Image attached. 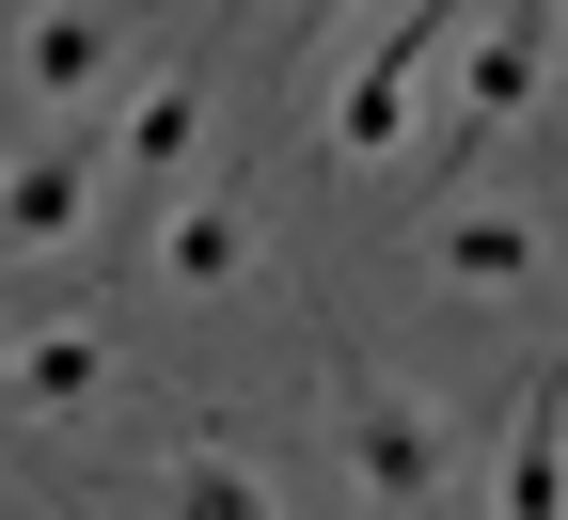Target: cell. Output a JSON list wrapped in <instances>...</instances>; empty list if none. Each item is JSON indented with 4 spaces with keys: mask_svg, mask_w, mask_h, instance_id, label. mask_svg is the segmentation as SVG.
Wrapping results in <instances>:
<instances>
[{
    "mask_svg": "<svg viewBox=\"0 0 568 520\" xmlns=\"http://www.w3.org/2000/svg\"><path fill=\"white\" fill-rule=\"evenodd\" d=\"M489 17V0H395V17L364 32V63L332 80V174H379L395 142L426 126V80L458 63V32Z\"/></svg>",
    "mask_w": 568,
    "mask_h": 520,
    "instance_id": "7a4b0ae2",
    "label": "cell"
},
{
    "mask_svg": "<svg viewBox=\"0 0 568 520\" xmlns=\"http://www.w3.org/2000/svg\"><path fill=\"white\" fill-rule=\"evenodd\" d=\"M126 80V0H17L0 32V111H95Z\"/></svg>",
    "mask_w": 568,
    "mask_h": 520,
    "instance_id": "277c9868",
    "label": "cell"
},
{
    "mask_svg": "<svg viewBox=\"0 0 568 520\" xmlns=\"http://www.w3.org/2000/svg\"><path fill=\"white\" fill-rule=\"evenodd\" d=\"M190 142H205V63L174 48L159 80H126V126H111V159H142V174H174Z\"/></svg>",
    "mask_w": 568,
    "mask_h": 520,
    "instance_id": "8fae6325",
    "label": "cell"
},
{
    "mask_svg": "<svg viewBox=\"0 0 568 520\" xmlns=\"http://www.w3.org/2000/svg\"><path fill=\"white\" fill-rule=\"evenodd\" d=\"M552 17H568V0H552Z\"/></svg>",
    "mask_w": 568,
    "mask_h": 520,
    "instance_id": "5bb4252c",
    "label": "cell"
},
{
    "mask_svg": "<svg viewBox=\"0 0 568 520\" xmlns=\"http://www.w3.org/2000/svg\"><path fill=\"white\" fill-rule=\"evenodd\" d=\"M410 268L443 284V300H521V284H537V221L521 205H443Z\"/></svg>",
    "mask_w": 568,
    "mask_h": 520,
    "instance_id": "9c48e42d",
    "label": "cell"
},
{
    "mask_svg": "<svg viewBox=\"0 0 568 520\" xmlns=\"http://www.w3.org/2000/svg\"><path fill=\"white\" fill-rule=\"evenodd\" d=\"M268 253H253V190L237 174H205L159 237H142V284H174V300H222V284H253Z\"/></svg>",
    "mask_w": 568,
    "mask_h": 520,
    "instance_id": "52a82bcc",
    "label": "cell"
},
{
    "mask_svg": "<svg viewBox=\"0 0 568 520\" xmlns=\"http://www.w3.org/2000/svg\"><path fill=\"white\" fill-rule=\"evenodd\" d=\"M111 395V332L95 316H48L17 363H0V426H48V410H95Z\"/></svg>",
    "mask_w": 568,
    "mask_h": 520,
    "instance_id": "30bf717a",
    "label": "cell"
},
{
    "mask_svg": "<svg viewBox=\"0 0 568 520\" xmlns=\"http://www.w3.org/2000/svg\"><path fill=\"white\" fill-rule=\"evenodd\" d=\"M95 190H111V142L95 126H48L32 159H0V284L48 268V253H80L95 237Z\"/></svg>",
    "mask_w": 568,
    "mask_h": 520,
    "instance_id": "5b68a950",
    "label": "cell"
},
{
    "mask_svg": "<svg viewBox=\"0 0 568 520\" xmlns=\"http://www.w3.org/2000/svg\"><path fill=\"white\" fill-rule=\"evenodd\" d=\"M332 458H347V489H364V520H426V504H443V473H458V426L332 332Z\"/></svg>",
    "mask_w": 568,
    "mask_h": 520,
    "instance_id": "6da1fadb",
    "label": "cell"
},
{
    "mask_svg": "<svg viewBox=\"0 0 568 520\" xmlns=\"http://www.w3.org/2000/svg\"><path fill=\"white\" fill-rule=\"evenodd\" d=\"M347 32V0H284V48H332Z\"/></svg>",
    "mask_w": 568,
    "mask_h": 520,
    "instance_id": "7c38bea8",
    "label": "cell"
},
{
    "mask_svg": "<svg viewBox=\"0 0 568 520\" xmlns=\"http://www.w3.org/2000/svg\"><path fill=\"white\" fill-rule=\"evenodd\" d=\"M32 347V284H0V363H17Z\"/></svg>",
    "mask_w": 568,
    "mask_h": 520,
    "instance_id": "4fadbf2b",
    "label": "cell"
},
{
    "mask_svg": "<svg viewBox=\"0 0 568 520\" xmlns=\"http://www.w3.org/2000/svg\"><path fill=\"white\" fill-rule=\"evenodd\" d=\"M489 520H568V363H537L506 410V458H489Z\"/></svg>",
    "mask_w": 568,
    "mask_h": 520,
    "instance_id": "ba28073f",
    "label": "cell"
},
{
    "mask_svg": "<svg viewBox=\"0 0 568 520\" xmlns=\"http://www.w3.org/2000/svg\"><path fill=\"white\" fill-rule=\"evenodd\" d=\"M552 0H489V17L458 32V63H443V126H426V174H474L506 126H537V95H552Z\"/></svg>",
    "mask_w": 568,
    "mask_h": 520,
    "instance_id": "3957f363",
    "label": "cell"
},
{
    "mask_svg": "<svg viewBox=\"0 0 568 520\" xmlns=\"http://www.w3.org/2000/svg\"><path fill=\"white\" fill-rule=\"evenodd\" d=\"M126 520H284V473L253 458L237 426H174L159 458L126 473Z\"/></svg>",
    "mask_w": 568,
    "mask_h": 520,
    "instance_id": "8992f818",
    "label": "cell"
}]
</instances>
